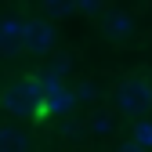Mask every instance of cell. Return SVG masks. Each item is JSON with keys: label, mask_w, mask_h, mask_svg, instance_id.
Masks as SVG:
<instances>
[{"label": "cell", "mask_w": 152, "mask_h": 152, "mask_svg": "<svg viewBox=\"0 0 152 152\" xmlns=\"http://www.w3.org/2000/svg\"><path fill=\"white\" fill-rule=\"evenodd\" d=\"M22 51L26 54H47L54 51V26L47 18H26V36H22Z\"/></svg>", "instance_id": "3957f363"}, {"label": "cell", "mask_w": 152, "mask_h": 152, "mask_svg": "<svg viewBox=\"0 0 152 152\" xmlns=\"http://www.w3.org/2000/svg\"><path fill=\"white\" fill-rule=\"evenodd\" d=\"M47 76H58V80H65V76H72V58L69 54H54V58H47V65L40 69Z\"/></svg>", "instance_id": "ba28073f"}, {"label": "cell", "mask_w": 152, "mask_h": 152, "mask_svg": "<svg viewBox=\"0 0 152 152\" xmlns=\"http://www.w3.org/2000/svg\"><path fill=\"white\" fill-rule=\"evenodd\" d=\"M22 36H26V18H15V15L0 18V54H4V58L26 54L22 51Z\"/></svg>", "instance_id": "5b68a950"}, {"label": "cell", "mask_w": 152, "mask_h": 152, "mask_svg": "<svg viewBox=\"0 0 152 152\" xmlns=\"http://www.w3.org/2000/svg\"><path fill=\"white\" fill-rule=\"evenodd\" d=\"M0 152H29V138L18 127H0Z\"/></svg>", "instance_id": "52a82bcc"}, {"label": "cell", "mask_w": 152, "mask_h": 152, "mask_svg": "<svg viewBox=\"0 0 152 152\" xmlns=\"http://www.w3.org/2000/svg\"><path fill=\"white\" fill-rule=\"evenodd\" d=\"M130 141L141 145V148H152V120L138 116V120H134V127H130Z\"/></svg>", "instance_id": "9c48e42d"}, {"label": "cell", "mask_w": 152, "mask_h": 152, "mask_svg": "<svg viewBox=\"0 0 152 152\" xmlns=\"http://www.w3.org/2000/svg\"><path fill=\"white\" fill-rule=\"evenodd\" d=\"M116 120H120L116 109H94L91 116H87V130H91L94 138H109L112 130H116Z\"/></svg>", "instance_id": "8992f818"}, {"label": "cell", "mask_w": 152, "mask_h": 152, "mask_svg": "<svg viewBox=\"0 0 152 152\" xmlns=\"http://www.w3.org/2000/svg\"><path fill=\"white\" fill-rule=\"evenodd\" d=\"M40 105H44V94H40V83H36V72H29L26 80H15L0 91V109L15 120H36Z\"/></svg>", "instance_id": "6da1fadb"}, {"label": "cell", "mask_w": 152, "mask_h": 152, "mask_svg": "<svg viewBox=\"0 0 152 152\" xmlns=\"http://www.w3.org/2000/svg\"><path fill=\"white\" fill-rule=\"evenodd\" d=\"M105 11H109L105 0H76V15L80 18H102Z\"/></svg>", "instance_id": "8fae6325"}, {"label": "cell", "mask_w": 152, "mask_h": 152, "mask_svg": "<svg viewBox=\"0 0 152 152\" xmlns=\"http://www.w3.org/2000/svg\"><path fill=\"white\" fill-rule=\"evenodd\" d=\"M102 33H105V40H112V44H120V40H130L134 36V29H138V22H134V15L130 11H123V7H109L102 18Z\"/></svg>", "instance_id": "277c9868"}, {"label": "cell", "mask_w": 152, "mask_h": 152, "mask_svg": "<svg viewBox=\"0 0 152 152\" xmlns=\"http://www.w3.org/2000/svg\"><path fill=\"white\" fill-rule=\"evenodd\" d=\"M112 109L120 112V116H145L152 109V80L145 76H127V80L112 91Z\"/></svg>", "instance_id": "7a4b0ae2"}, {"label": "cell", "mask_w": 152, "mask_h": 152, "mask_svg": "<svg viewBox=\"0 0 152 152\" xmlns=\"http://www.w3.org/2000/svg\"><path fill=\"white\" fill-rule=\"evenodd\" d=\"M116 152H148V148H141V145H134V141H123Z\"/></svg>", "instance_id": "4fadbf2b"}, {"label": "cell", "mask_w": 152, "mask_h": 152, "mask_svg": "<svg viewBox=\"0 0 152 152\" xmlns=\"http://www.w3.org/2000/svg\"><path fill=\"white\" fill-rule=\"evenodd\" d=\"M40 7L51 18H72L76 15V0H40Z\"/></svg>", "instance_id": "30bf717a"}, {"label": "cell", "mask_w": 152, "mask_h": 152, "mask_svg": "<svg viewBox=\"0 0 152 152\" xmlns=\"http://www.w3.org/2000/svg\"><path fill=\"white\" fill-rule=\"evenodd\" d=\"M72 94H76V102L83 105V102H94V98H98V87L83 80V83H76V87H72Z\"/></svg>", "instance_id": "7c38bea8"}]
</instances>
